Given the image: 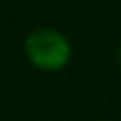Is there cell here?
<instances>
[{
	"mask_svg": "<svg viewBox=\"0 0 121 121\" xmlns=\"http://www.w3.org/2000/svg\"><path fill=\"white\" fill-rule=\"evenodd\" d=\"M26 55L36 67L56 71L67 65L71 47L65 36L52 28H36L26 36Z\"/></svg>",
	"mask_w": 121,
	"mask_h": 121,
	"instance_id": "6da1fadb",
	"label": "cell"
},
{
	"mask_svg": "<svg viewBox=\"0 0 121 121\" xmlns=\"http://www.w3.org/2000/svg\"><path fill=\"white\" fill-rule=\"evenodd\" d=\"M119 56H121V48H119Z\"/></svg>",
	"mask_w": 121,
	"mask_h": 121,
	"instance_id": "7a4b0ae2",
	"label": "cell"
}]
</instances>
